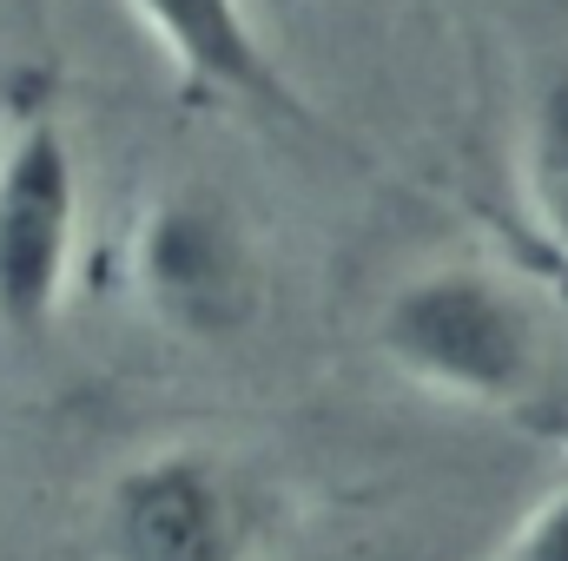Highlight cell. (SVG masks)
Instances as JSON below:
<instances>
[{"label":"cell","mask_w":568,"mask_h":561,"mask_svg":"<svg viewBox=\"0 0 568 561\" xmlns=\"http://www.w3.org/2000/svg\"><path fill=\"white\" fill-rule=\"evenodd\" d=\"M377 350L443 404L509 410L549 370V330L529 290L489 265H424L377 310Z\"/></svg>","instance_id":"cell-1"},{"label":"cell","mask_w":568,"mask_h":561,"mask_svg":"<svg viewBox=\"0 0 568 561\" xmlns=\"http://www.w3.org/2000/svg\"><path fill=\"white\" fill-rule=\"evenodd\" d=\"M272 489L205 442L133 456L100 496V561H258Z\"/></svg>","instance_id":"cell-2"},{"label":"cell","mask_w":568,"mask_h":561,"mask_svg":"<svg viewBox=\"0 0 568 561\" xmlns=\"http://www.w3.org/2000/svg\"><path fill=\"white\" fill-rule=\"evenodd\" d=\"M80 258V152L60 120L27 113L0 133V337L47 344Z\"/></svg>","instance_id":"cell-3"},{"label":"cell","mask_w":568,"mask_h":561,"mask_svg":"<svg viewBox=\"0 0 568 561\" xmlns=\"http://www.w3.org/2000/svg\"><path fill=\"white\" fill-rule=\"evenodd\" d=\"M133 290L172 337L232 344L265 304V265L225 198L165 192L133 232Z\"/></svg>","instance_id":"cell-4"},{"label":"cell","mask_w":568,"mask_h":561,"mask_svg":"<svg viewBox=\"0 0 568 561\" xmlns=\"http://www.w3.org/2000/svg\"><path fill=\"white\" fill-rule=\"evenodd\" d=\"M152 47L199 86L265 120H304L284 67L272 60L245 0H126Z\"/></svg>","instance_id":"cell-5"},{"label":"cell","mask_w":568,"mask_h":561,"mask_svg":"<svg viewBox=\"0 0 568 561\" xmlns=\"http://www.w3.org/2000/svg\"><path fill=\"white\" fill-rule=\"evenodd\" d=\"M516 192L529 225L549 238V252L568 258V73H556L529 120H523V145H516Z\"/></svg>","instance_id":"cell-6"},{"label":"cell","mask_w":568,"mask_h":561,"mask_svg":"<svg viewBox=\"0 0 568 561\" xmlns=\"http://www.w3.org/2000/svg\"><path fill=\"white\" fill-rule=\"evenodd\" d=\"M503 561H568V489H556L503 549Z\"/></svg>","instance_id":"cell-7"}]
</instances>
